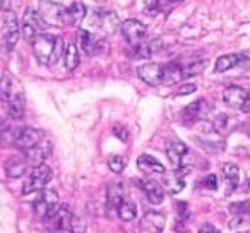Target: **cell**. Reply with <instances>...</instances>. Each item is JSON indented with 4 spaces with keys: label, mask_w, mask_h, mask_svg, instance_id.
I'll return each instance as SVG.
<instances>
[{
    "label": "cell",
    "mask_w": 250,
    "mask_h": 233,
    "mask_svg": "<svg viewBox=\"0 0 250 233\" xmlns=\"http://www.w3.org/2000/svg\"><path fill=\"white\" fill-rule=\"evenodd\" d=\"M33 53H35L36 60L42 65H55L63 57L65 52V43L60 36L46 35V33H40L38 36L33 38Z\"/></svg>",
    "instance_id": "cell-1"
},
{
    "label": "cell",
    "mask_w": 250,
    "mask_h": 233,
    "mask_svg": "<svg viewBox=\"0 0 250 233\" xmlns=\"http://www.w3.org/2000/svg\"><path fill=\"white\" fill-rule=\"evenodd\" d=\"M45 223L52 233H84L83 219L77 218L67 206H59Z\"/></svg>",
    "instance_id": "cell-2"
},
{
    "label": "cell",
    "mask_w": 250,
    "mask_h": 233,
    "mask_svg": "<svg viewBox=\"0 0 250 233\" xmlns=\"http://www.w3.org/2000/svg\"><path fill=\"white\" fill-rule=\"evenodd\" d=\"M59 206H60L59 194H57L55 191H50V189H42L40 195L35 199V202H33L36 216L42 218L43 221H46V219L59 209Z\"/></svg>",
    "instance_id": "cell-3"
},
{
    "label": "cell",
    "mask_w": 250,
    "mask_h": 233,
    "mask_svg": "<svg viewBox=\"0 0 250 233\" xmlns=\"http://www.w3.org/2000/svg\"><path fill=\"white\" fill-rule=\"evenodd\" d=\"M52 168L46 167V165H38V167H33L31 173L28 175V178L24 180L22 185V194H33L36 191H42L46 187L50 180H52Z\"/></svg>",
    "instance_id": "cell-4"
},
{
    "label": "cell",
    "mask_w": 250,
    "mask_h": 233,
    "mask_svg": "<svg viewBox=\"0 0 250 233\" xmlns=\"http://www.w3.org/2000/svg\"><path fill=\"white\" fill-rule=\"evenodd\" d=\"M45 28V21L42 19V16L38 14V11L28 7L22 14V21H21V35L24 36L28 42H33L35 36H38L42 33V29Z\"/></svg>",
    "instance_id": "cell-5"
},
{
    "label": "cell",
    "mask_w": 250,
    "mask_h": 233,
    "mask_svg": "<svg viewBox=\"0 0 250 233\" xmlns=\"http://www.w3.org/2000/svg\"><path fill=\"white\" fill-rule=\"evenodd\" d=\"M38 14L45 21V24L50 26H63V16H65V7L52 0H40Z\"/></svg>",
    "instance_id": "cell-6"
},
{
    "label": "cell",
    "mask_w": 250,
    "mask_h": 233,
    "mask_svg": "<svg viewBox=\"0 0 250 233\" xmlns=\"http://www.w3.org/2000/svg\"><path fill=\"white\" fill-rule=\"evenodd\" d=\"M45 139V134L38 129H31V127H22V129H14V136H12V144L18 149L26 151L29 148L36 146L38 143Z\"/></svg>",
    "instance_id": "cell-7"
},
{
    "label": "cell",
    "mask_w": 250,
    "mask_h": 233,
    "mask_svg": "<svg viewBox=\"0 0 250 233\" xmlns=\"http://www.w3.org/2000/svg\"><path fill=\"white\" fill-rule=\"evenodd\" d=\"M19 22L18 18H16L14 11L7 9L4 16V50L5 52H12L14 46L18 45V40H19Z\"/></svg>",
    "instance_id": "cell-8"
},
{
    "label": "cell",
    "mask_w": 250,
    "mask_h": 233,
    "mask_svg": "<svg viewBox=\"0 0 250 233\" xmlns=\"http://www.w3.org/2000/svg\"><path fill=\"white\" fill-rule=\"evenodd\" d=\"M77 40H79V45H81V48H83V52L89 57L100 53L103 48L106 50V43L101 38H98L96 35H93L91 31H86V29H81V31L77 33Z\"/></svg>",
    "instance_id": "cell-9"
},
{
    "label": "cell",
    "mask_w": 250,
    "mask_h": 233,
    "mask_svg": "<svg viewBox=\"0 0 250 233\" xmlns=\"http://www.w3.org/2000/svg\"><path fill=\"white\" fill-rule=\"evenodd\" d=\"M120 29L124 38L130 45H136V43L143 42V38L146 36V26L141 21H137V19H129V21L122 22Z\"/></svg>",
    "instance_id": "cell-10"
},
{
    "label": "cell",
    "mask_w": 250,
    "mask_h": 233,
    "mask_svg": "<svg viewBox=\"0 0 250 233\" xmlns=\"http://www.w3.org/2000/svg\"><path fill=\"white\" fill-rule=\"evenodd\" d=\"M137 76L147 86H160L163 84V65L160 64H146L137 69Z\"/></svg>",
    "instance_id": "cell-11"
},
{
    "label": "cell",
    "mask_w": 250,
    "mask_h": 233,
    "mask_svg": "<svg viewBox=\"0 0 250 233\" xmlns=\"http://www.w3.org/2000/svg\"><path fill=\"white\" fill-rule=\"evenodd\" d=\"M50 149H52V144L46 139H43L42 143H38L36 146L22 151V154H24V158L28 160V163L31 165V167H38V165H43V161L46 160V156L50 154Z\"/></svg>",
    "instance_id": "cell-12"
},
{
    "label": "cell",
    "mask_w": 250,
    "mask_h": 233,
    "mask_svg": "<svg viewBox=\"0 0 250 233\" xmlns=\"http://www.w3.org/2000/svg\"><path fill=\"white\" fill-rule=\"evenodd\" d=\"M165 225H167V216L156 211L146 212L143 216V221H141V228L149 233H161L165 230Z\"/></svg>",
    "instance_id": "cell-13"
},
{
    "label": "cell",
    "mask_w": 250,
    "mask_h": 233,
    "mask_svg": "<svg viewBox=\"0 0 250 233\" xmlns=\"http://www.w3.org/2000/svg\"><path fill=\"white\" fill-rule=\"evenodd\" d=\"M4 105H5V108H7V113L11 119H14V120L22 119L26 101H24V94H22L21 91H14L12 96L7 100V103H4Z\"/></svg>",
    "instance_id": "cell-14"
},
{
    "label": "cell",
    "mask_w": 250,
    "mask_h": 233,
    "mask_svg": "<svg viewBox=\"0 0 250 233\" xmlns=\"http://www.w3.org/2000/svg\"><path fill=\"white\" fill-rule=\"evenodd\" d=\"M86 5L83 2H74L70 7H65L63 26H79L86 18Z\"/></svg>",
    "instance_id": "cell-15"
},
{
    "label": "cell",
    "mask_w": 250,
    "mask_h": 233,
    "mask_svg": "<svg viewBox=\"0 0 250 233\" xmlns=\"http://www.w3.org/2000/svg\"><path fill=\"white\" fill-rule=\"evenodd\" d=\"M185 154H187V146L184 143H180V141H171V143L167 144V156L173 168L182 167Z\"/></svg>",
    "instance_id": "cell-16"
},
{
    "label": "cell",
    "mask_w": 250,
    "mask_h": 233,
    "mask_svg": "<svg viewBox=\"0 0 250 233\" xmlns=\"http://www.w3.org/2000/svg\"><path fill=\"white\" fill-rule=\"evenodd\" d=\"M28 167H29V163L24 158V154H22V156H12V158H9L7 163H5V173H7L9 178H19L26 173Z\"/></svg>",
    "instance_id": "cell-17"
},
{
    "label": "cell",
    "mask_w": 250,
    "mask_h": 233,
    "mask_svg": "<svg viewBox=\"0 0 250 233\" xmlns=\"http://www.w3.org/2000/svg\"><path fill=\"white\" fill-rule=\"evenodd\" d=\"M247 96V91L240 86H229L223 91V101H225L228 106L233 108H240Z\"/></svg>",
    "instance_id": "cell-18"
},
{
    "label": "cell",
    "mask_w": 250,
    "mask_h": 233,
    "mask_svg": "<svg viewBox=\"0 0 250 233\" xmlns=\"http://www.w3.org/2000/svg\"><path fill=\"white\" fill-rule=\"evenodd\" d=\"M208 111V105H206V100H197L194 103H190L187 108L184 110L182 117H184L187 122H195V120L202 119Z\"/></svg>",
    "instance_id": "cell-19"
},
{
    "label": "cell",
    "mask_w": 250,
    "mask_h": 233,
    "mask_svg": "<svg viewBox=\"0 0 250 233\" xmlns=\"http://www.w3.org/2000/svg\"><path fill=\"white\" fill-rule=\"evenodd\" d=\"M137 167L144 173H165V167L156 160V158L149 156V154H141L137 158Z\"/></svg>",
    "instance_id": "cell-20"
},
{
    "label": "cell",
    "mask_w": 250,
    "mask_h": 233,
    "mask_svg": "<svg viewBox=\"0 0 250 233\" xmlns=\"http://www.w3.org/2000/svg\"><path fill=\"white\" fill-rule=\"evenodd\" d=\"M154 50H156V42H139L132 45L127 55H130L132 59H149V57H153Z\"/></svg>",
    "instance_id": "cell-21"
},
{
    "label": "cell",
    "mask_w": 250,
    "mask_h": 233,
    "mask_svg": "<svg viewBox=\"0 0 250 233\" xmlns=\"http://www.w3.org/2000/svg\"><path fill=\"white\" fill-rule=\"evenodd\" d=\"M143 189H144V194H146L147 201H149L151 204H161V202H163L165 192L160 184H156L154 180H147L143 184Z\"/></svg>",
    "instance_id": "cell-22"
},
{
    "label": "cell",
    "mask_w": 250,
    "mask_h": 233,
    "mask_svg": "<svg viewBox=\"0 0 250 233\" xmlns=\"http://www.w3.org/2000/svg\"><path fill=\"white\" fill-rule=\"evenodd\" d=\"M182 79H184V76H182V65H178L177 62L163 65V84H175Z\"/></svg>",
    "instance_id": "cell-23"
},
{
    "label": "cell",
    "mask_w": 250,
    "mask_h": 233,
    "mask_svg": "<svg viewBox=\"0 0 250 233\" xmlns=\"http://www.w3.org/2000/svg\"><path fill=\"white\" fill-rule=\"evenodd\" d=\"M163 182H165V187L168 189V192H170V194H178V192H182V191H184V187H185L184 175L178 173V171L167 175Z\"/></svg>",
    "instance_id": "cell-24"
},
{
    "label": "cell",
    "mask_w": 250,
    "mask_h": 233,
    "mask_svg": "<svg viewBox=\"0 0 250 233\" xmlns=\"http://www.w3.org/2000/svg\"><path fill=\"white\" fill-rule=\"evenodd\" d=\"M242 57V53H228V55H223L216 60V72H226V70L233 69V67L238 65V60Z\"/></svg>",
    "instance_id": "cell-25"
},
{
    "label": "cell",
    "mask_w": 250,
    "mask_h": 233,
    "mask_svg": "<svg viewBox=\"0 0 250 233\" xmlns=\"http://www.w3.org/2000/svg\"><path fill=\"white\" fill-rule=\"evenodd\" d=\"M98 18H100V24H98V28H101L104 33H113L115 29H117L118 26V18L113 14V12L106 11V12H98Z\"/></svg>",
    "instance_id": "cell-26"
},
{
    "label": "cell",
    "mask_w": 250,
    "mask_h": 233,
    "mask_svg": "<svg viewBox=\"0 0 250 233\" xmlns=\"http://www.w3.org/2000/svg\"><path fill=\"white\" fill-rule=\"evenodd\" d=\"M124 201V185L122 184H111L106 192V202L110 208H118L120 202Z\"/></svg>",
    "instance_id": "cell-27"
},
{
    "label": "cell",
    "mask_w": 250,
    "mask_h": 233,
    "mask_svg": "<svg viewBox=\"0 0 250 233\" xmlns=\"http://www.w3.org/2000/svg\"><path fill=\"white\" fill-rule=\"evenodd\" d=\"M118 211V218L122 221H134L137 218V206L130 201H122L120 206L117 208Z\"/></svg>",
    "instance_id": "cell-28"
},
{
    "label": "cell",
    "mask_w": 250,
    "mask_h": 233,
    "mask_svg": "<svg viewBox=\"0 0 250 233\" xmlns=\"http://www.w3.org/2000/svg\"><path fill=\"white\" fill-rule=\"evenodd\" d=\"M63 64H65L67 70H76L79 65V52H77V46L74 43L65 46V52H63Z\"/></svg>",
    "instance_id": "cell-29"
},
{
    "label": "cell",
    "mask_w": 250,
    "mask_h": 233,
    "mask_svg": "<svg viewBox=\"0 0 250 233\" xmlns=\"http://www.w3.org/2000/svg\"><path fill=\"white\" fill-rule=\"evenodd\" d=\"M208 60H197V62L182 65V76H184V79H187V77H194L197 74H202L206 70V67H208Z\"/></svg>",
    "instance_id": "cell-30"
},
{
    "label": "cell",
    "mask_w": 250,
    "mask_h": 233,
    "mask_svg": "<svg viewBox=\"0 0 250 233\" xmlns=\"http://www.w3.org/2000/svg\"><path fill=\"white\" fill-rule=\"evenodd\" d=\"M223 175H225L226 182L229 184V187L235 189L240 182V170L236 165L233 163H225L223 165Z\"/></svg>",
    "instance_id": "cell-31"
},
{
    "label": "cell",
    "mask_w": 250,
    "mask_h": 233,
    "mask_svg": "<svg viewBox=\"0 0 250 233\" xmlns=\"http://www.w3.org/2000/svg\"><path fill=\"white\" fill-rule=\"evenodd\" d=\"M12 93H14L12 79L7 74H4V76L0 77V100H2V103H7V100L12 96Z\"/></svg>",
    "instance_id": "cell-32"
},
{
    "label": "cell",
    "mask_w": 250,
    "mask_h": 233,
    "mask_svg": "<svg viewBox=\"0 0 250 233\" xmlns=\"http://www.w3.org/2000/svg\"><path fill=\"white\" fill-rule=\"evenodd\" d=\"M184 2L185 0H154V9H156V12L168 14V12H171L175 7H178Z\"/></svg>",
    "instance_id": "cell-33"
},
{
    "label": "cell",
    "mask_w": 250,
    "mask_h": 233,
    "mask_svg": "<svg viewBox=\"0 0 250 233\" xmlns=\"http://www.w3.org/2000/svg\"><path fill=\"white\" fill-rule=\"evenodd\" d=\"M108 168H110L113 173H122L125 168V160L122 156H111L108 160Z\"/></svg>",
    "instance_id": "cell-34"
},
{
    "label": "cell",
    "mask_w": 250,
    "mask_h": 233,
    "mask_svg": "<svg viewBox=\"0 0 250 233\" xmlns=\"http://www.w3.org/2000/svg\"><path fill=\"white\" fill-rule=\"evenodd\" d=\"M212 127L218 134H225L226 132V127H228V117L226 115H218L216 120L212 122Z\"/></svg>",
    "instance_id": "cell-35"
},
{
    "label": "cell",
    "mask_w": 250,
    "mask_h": 233,
    "mask_svg": "<svg viewBox=\"0 0 250 233\" xmlns=\"http://www.w3.org/2000/svg\"><path fill=\"white\" fill-rule=\"evenodd\" d=\"M201 185L208 189V191H216V189H218V178H216V175H208V177H204V180L201 182Z\"/></svg>",
    "instance_id": "cell-36"
},
{
    "label": "cell",
    "mask_w": 250,
    "mask_h": 233,
    "mask_svg": "<svg viewBox=\"0 0 250 233\" xmlns=\"http://www.w3.org/2000/svg\"><path fill=\"white\" fill-rule=\"evenodd\" d=\"M194 91H197V86H195L194 83L184 84V86L177 91V96H187V94H192Z\"/></svg>",
    "instance_id": "cell-37"
},
{
    "label": "cell",
    "mask_w": 250,
    "mask_h": 233,
    "mask_svg": "<svg viewBox=\"0 0 250 233\" xmlns=\"http://www.w3.org/2000/svg\"><path fill=\"white\" fill-rule=\"evenodd\" d=\"M229 209H231L233 212H236V214H243V212H247L250 209V202H240V204H231V206H229Z\"/></svg>",
    "instance_id": "cell-38"
},
{
    "label": "cell",
    "mask_w": 250,
    "mask_h": 233,
    "mask_svg": "<svg viewBox=\"0 0 250 233\" xmlns=\"http://www.w3.org/2000/svg\"><path fill=\"white\" fill-rule=\"evenodd\" d=\"M113 134L118 137V139H122V141H127V130H125L122 126H115V127H113Z\"/></svg>",
    "instance_id": "cell-39"
},
{
    "label": "cell",
    "mask_w": 250,
    "mask_h": 233,
    "mask_svg": "<svg viewBox=\"0 0 250 233\" xmlns=\"http://www.w3.org/2000/svg\"><path fill=\"white\" fill-rule=\"evenodd\" d=\"M199 233H221V232H219L214 225H209V223H206V225H202L201 228H199Z\"/></svg>",
    "instance_id": "cell-40"
},
{
    "label": "cell",
    "mask_w": 250,
    "mask_h": 233,
    "mask_svg": "<svg viewBox=\"0 0 250 233\" xmlns=\"http://www.w3.org/2000/svg\"><path fill=\"white\" fill-rule=\"evenodd\" d=\"M240 110H242L243 113H250V91H247V96H245V100H243Z\"/></svg>",
    "instance_id": "cell-41"
},
{
    "label": "cell",
    "mask_w": 250,
    "mask_h": 233,
    "mask_svg": "<svg viewBox=\"0 0 250 233\" xmlns=\"http://www.w3.org/2000/svg\"><path fill=\"white\" fill-rule=\"evenodd\" d=\"M247 187H249V192H250V180H249V184H247Z\"/></svg>",
    "instance_id": "cell-42"
},
{
    "label": "cell",
    "mask_w": 250,
    "mask_h": 233,
    "mask_svg": "<svg viewBox=\"0 0 250 233\" xmlns=\"http://www.w3.org/2000/svg\"><path fill=\"white\" fill-rule=\"evenodd\" d=\"M238 233H250V232H238Z\"/></svg>",
    "instance_id": "cell-43"
}]
</instances>
